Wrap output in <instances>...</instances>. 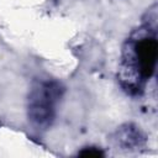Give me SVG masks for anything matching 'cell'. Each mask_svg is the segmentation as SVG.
Returning <instances> with one entry per match:
<instances>
[{
    "label": "cell",
    "mask_w": 158,
    "mask_h": 158,
    "mask_svg": "<svg viewBox=\"0 0 158 158\" xmlns=\"http://www.w3.org/2000/svg\"><path fill=\"white\" fill-rule=\"evenodd\" d=\"M158 53L157 26L146 23L132 32L122 47V57L118 68V81L122 89L138 95L146 83L152 78Z\"/></svg>",
    "instance_id": "cell-1"
},
{
    "label": "cell",
    "mask_w": 158,
    "mask_h": 158,
    "mask_svg": "<svg viewBox=\"0 0 158 158\" xmlns=\"http://www.w3.org/2000/svg\"><path fill=\"white\" fill-rule=\"evenodd\" d=\"M63 91V86L52 79H41L33 83L27 100V115L32 126L46 130L52 125Z\"/></svg>",
    "instance_id": "cell-2"
},
{
    "label": "cell",
    "mask_w": 158,
    "mask_h": 158,
    "mask_svg": "<svg viewBox=\"0 0 158 158\" xmlns=\"http://www.w3.org/2000/svg\"><path fill=\"white\" fill-rule=\"evenodd\" d=\"M115 144L123 151H139L146 146V136L135 123H125L114 133Z\"/></svg>",
    "instance_id": "cell-3"
},
{
    "label": "cell",
    "mask_w": 158,
    "mask_h": 158,
    "mask_svg": "<svg viewBox=\"0 0 158 158\" xmlns=\"http://www.w3.org/2000/svg\"><path fill=\"white\" fill-rule=\"evenodd\" d=\"M78 156H81V157H104V152L96 147H86L84 149H81Z\"/></svg>",
    "instance_id": "cell-4"
}]
</instances>
